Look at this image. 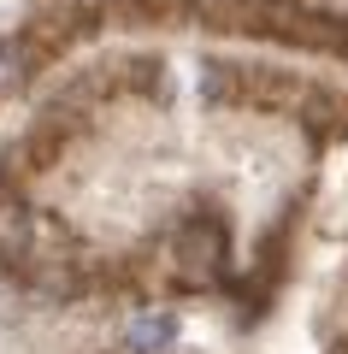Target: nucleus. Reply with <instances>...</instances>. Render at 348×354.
Returning a JSON list of instances; mask_svg holds the SVG:
<instances>
[{
	"instance_id": "f257e3e1",
	"label": "nucleus",
	"mask_w": 348,
	"mask_h": 354,
	"mask_svg": "<svg viewBox=\"0 0 348 354\" xmlns=\"http://www.w3.org/2000/svg\"><path fill=\"white\" fill-rule=\"evenodd\" d=\"M177 260L189 266V272H219L224 260V225H212V218H189L183 230H177Z\"/></svg>"
},
{
	"instance_id": "7ed1b4c3",
	"label": "nucleus",
	"mask_w": 348,
	"mask_h": 354,
	"mask_svg": "<svg viewBox=\"0 0 348 354\" xmlns=\"http://www.w3.org/2000/svg\"><path fill=\"white\" fill-rule=\"evenodd\" d=\"M177 342V313H160V307H148V313H136L125 325V348L130 354H160Z\"/></svg>"
},
{
	"instance_id": "f03ea898",
	"label": "nucleus",
	"mask_w": 348,
	"mask_h": 354,
	"mask_svg": "<svg viewBox=\"0 0 348 354\" xmlns=\"http://www.w3.org/2000/svg\"><path fill=\"white\" fill-rule=\"evenodd\" d=\"M30 248H36V218H30L24 201H0V260H30Z\"/></svg>"
},
{
	"instance_id": "20e7f679",
	"label": "nucleus",
	"mask_w": 348,
	"mask_h": 354,
	"mask_svg": "<svg viewBox=\"0 0 348 354\" xmlns=\"http://www.w3.org/2000/svg\"><path fill=\"white\" fill-rule=\"evenodd\" d=\"M12 83H18V53L0 48V88H12Z\"/></svg>"
}]
</instances>
